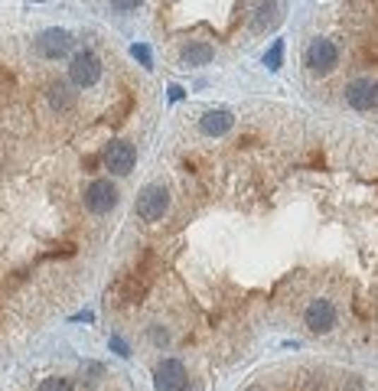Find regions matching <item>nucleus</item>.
Wrapping results in <instances>:
<instances>
[{"instance_id": "nucleus-1", "label": "nucleus", "mask_w": 378, "mask_h": 391, "mask_svg": "<svg viewBox=\"0 0 378 391\" xmlns=\"http://www.w3.org/2000/svg\"><path fill=\"white\" fill-rule=\"evenodd\" d=\"M137 215L143 222H160L163 215L170 212V189L163 183H150V186H143L137 193V203H134Z\"/></svg>"}, {"instance_id": "nucleus-2", "label": "nucleus", "mask_w": 378, "mask_h": 391, "mask_svg": "<svg viewBox=\"0 0 378 391\" xmlns=\"http://www.w3.org/2000/svg\"><path fill=\"white\" fill-rule=\"evenodd\" d=\"M98 78H101V59L95 56V52L82 49L72 56V62H69V82L76 88H92L98 85Z\"/></svg>"}, {"instance_id": "nucleus-3", "label": "nucleus", "mask_w": 378, "mask_h": 391, "mask_svg": "<svg viewBox=\"0 0 378 391\" xmlns=\"http://www.w3.org/2000/svg\"><path fill=\"white\" fill-rule=\"evenodd\" d=\"M118 186L111 183V179H95V183H88V189H85V209L92 215H108L114 205H118Z\"/></svg>"}, {"instance_id": "nucleus-4", "label": "nucleus", "mask_w": 378, "mask_h": 391, "mask_svg": "<svg viewBox=\"0 0 378 391\" xmlns=\"http://www.w3.org/2000/svg\"><path fill=\"white\" fill-rule=\"evenodd\" d=\"M72 49V33L69 30H59V26H49L36 36V52L42 59H62Z\"/></svg>"}, {"instance_id": "nucleus-5", "label": "nucleus", "mask_w": 378, "mask_h": 391, "mask_svg": "<svg viewBox=\"0 0 378 391\" xmlns=\"http://www.w3.org/2000/svg\"><path fill=\"white\" fill-rule=\"evenodd\" d=\"M189 375H186V366L179 359H163L153 372V388L157 391H183Z\"/></svg>"}, {"instance_id": "nucleus-6", "label": "nucleus", "mask_w": 378, "mask_h": 391, "mask_svg": "<svg viewBox=\"0 0 378 391\" xmlns=\"http://www.w3.org/2000/svg\"><path fill=\"white\" fill-rule=\"evenodd\" d=\"M303 323H307L310 332H317V336L329 332L336 326V306H333V300H326V297L313 300V303L307 306V313H303Z\"/></svg>"}, {"instance_id": "nucleus-7", "label": "nucleus", "mask_w": 378, "mask_h": 391, "mask_svg": "<svg viewBox=\"0 0 378 391\" xmlns=\"http://www.w3.org/2000/svg\"><path fill=\"white\" fill-rule=\"evenodd\" d=\"M345 102L349 108L355 111H372L378 104V82L375 78H353L349 85H345Z\"/></svg>"}, {"instance_id": "nucleus-8", "label": "nucleus", "mask_w": 378, "mask_h": 391, "mask_svg": "<svg viewBox=\"0 0 378 391\" xmlns=\"http://www.w3.org/2000/svg\"><path fill=\"white\" fill-rule=\"evenodd\" d=\"M336 62H339V49L333 40H313V43L307 46V66H310L313 72H319V76L333 72Z\"/></svg>"}, {"instance_id": "nucleus-9", "label": "nucleus", "mask_w": 378, "mask_h": 391, "mask_svg": "<svg viewBox=\"0 0 378 391\" xmlns=\"http://www.w3.org/2000/svg\"><path fill=\"white\" fill-rule=\"evenodd\" d=\"M134 163H137L134 144H127V140H114V144H108V150H105V167H108L114 176H127V173L134 170Z\"/></svg>"}, {"instance_id": "nucleus-10", "label": "nucleus", "mask_w": 378, "mask_h": 391, "mask_svg": "<svg viewBox=\"0 0 378 391\" xmlns=\"http://www.w3.org/2000/svg\"><path fill=\"white\" fill-rule=\"evenodd\" d=\"M235 128V114L228 108H212V111H206L199 118V131L206 137H222V134H228V131Z\"/></svg>"}, {"instance_id": "nucleus-11", "label": "nucleus", "mask_w": 378, "mask_h": 391, "mask_svg": "<svg viewBox=\"0 0 378 391\" xmlns=\"http://www.w3.org/2000/svg\"><path fill=\"white\" fill-rule=\"evenodd\" d=\"M215 59V49L209 43H186L183 46V62L186 66H209Z\"/></svg>"}, {"instance_id": "nucleus-12", "label": "nucleus", "mask_w": 378, "mask_h": 391, "mask_svg": "<svg viewBox=\"0 0 378 391\" xmlns=\"http://www.w3.org/2000/svg\"><path fill=\"white\" fill-rule=\"evenodd\" d=\"M49 102L52 108H72L76 104V92H72V82H52L49 85Z\"/></svg>"}, {"instance_id": "nucleus-13", "label": "nucleus", "mask_w": 378, "mask_h": 391, "mask_svg": "<svg viewBox=\"0 0 378 391\" xmlns=\"http://www.w3.org/2000/svg\"><path fill=\"white\" fill-rule=\"evenodd\" d=\"M264 66L271 68V72H278L280 66H284V40H274L268 49V56H264Z\"/></svg>"}, {"instance_id": "nucleus-14", "label": "nucleus", "mask_w": 378, "mask_h": 391, "mask_svg": "<svg viewBox=\"0 0 378 391\" xmlns=\"http://www.w3.org/2000/svg\"><path fill=\"white\" fill-rule=\"evenodd\" d=\"M131 56H134V59L141 62L143 68H153V52H150V46L134 43V46H131Z\"/></svg>"}, {"instance_id": "nucleus-15", "label": "nucleus", "mask_w": 378, "mask_h": 391, "mask_svg": "<svg viewBox=\"0 0 378 391\" xmlns=\"http://www.w3.org/2000/svg\"><path fill=\"white\" fill-rule=\"evenodd\" d=\"M268 23H274V4H261L258 20H254V26H258V30H264Z\"/></svg>"}, {"instance_id": "nucleus-16", "label": "nucleus", "mask_w": 378, "mask_h": 391, "mask_svg": "<svg viewBox=\"0 0 378 391\" xmlns=\"http://www.w3.org/2000/svg\"><path fill=\"white\" fill-rule=\"evenodd\" d=\"M40 391H72V385H69V378H46Z\"/></svg>"}, {"instance_id": "nucleus-17", "label": "nucleus", "mask_w": 378, "mask_h": 391, "mask_svg": "<svg viewBox=\"0 0 378 391\" xmlns=\"http://www.w3.org/2000/svg\"><path fill=\"white\" fill-rule=\"evenodd\" d=\"M111 349H114V352H118L121 359H127V356H131V349H127V342L121 339V336H111Z\"/></svg>"}, {"instance_id": "nucleus-18", "label": "nucleus", "mask_w": 378, "mask_h": 391, "mask_svg": "<svg viewBox=\"0 0 378 391\" xmlns=\"http://www.w3.org/2000/svg\"><path fill=\"white\" fill-rule=\"evenodd\" d=\"M141 0H111V7L114 10H134Z\"/></svg>"}, {"instance_id": "nucleus-19", "label": "nucleus", "mask_w": 378, "mask_h": 391, "mask_svg": "<svg viewBox=\"0 0 378 391\" xmlns=\"http://www.w3.org/2000/svg\"><path fill=\"white\" fill-rule=\"evenodd\" d=\"M170 98H173V102H179V98H183V88H179V85H170Z\"/></svg>"}, {"instance_id": "nucleus-20", "label": "nucleus", "mask_w": 378, "mask_h": 391, "mask_svg": "<svg viewBox=\"0 0 378 391\" xmlns=\"http://www.w3.org/2000/svg\"><path fill=\"white\" fill-rule=\"evenodd\" d=\"M248 391H264V388H248Z\"/></svg>"}]
</instances>
